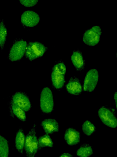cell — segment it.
<instances>
[{"label": "cell", "mask_w": 117, "mask_h": 157, "mask_svg": "<svg viewBox=\"0 0 117 157\" xmlns=\"http://www.w3.org/2000/svg\"><path fill=\"white\" fill-rule=\"evenodd\" d=\"M24 148L27 157H34L38 149L35 124L25 137Z\"/></svg>", "instance_id": "cell-2"}, {"label": "cell", "mask_w": 117, "mask_h": 157, "mask_svg": "<svg viewBox=\"0 0 117 157\" xmlns=\"http://www.w3.org/2000/svg\"><path fill=\"white\" fill-rule=\"evenodd\" d=\"M67 91L74 95L80 94L82 90V87L80 80L76 77H71L66 86Z\"/></svg>", "instance_id": "cell-12"}, {"label": "cell", "mask_w": 117, "mask_h": 157, "mask_svg": "<svg viewBox=\"0 0 117 157\" xmlns=\"http://www.w3.org/2000/svg\"><path fill=\"white\" fill-rule=\"evenodd\" d=\"M98 114L104 124L111 128L116 127L117 120L114 109L107 106H102L99 109Z\"/></svg>", "instance_id": "cell-4"}, {"label": "cell", "mask_w": 117, "mask_h": 157, "mask_svg": "<svg viewBox=\"0 0 117 157\" xmlns=\"http://www.w3.org/2000/svg\"><path fill=\"white\" fill-rule=\"evenodd\" d=\"M10 107L11 111L18 119L22 121L26 119V115L25 111L17 106L10 103Z\"/></svg>", "instance_id": "cell-20"}, {"label": "cell", "mask_w": 117, "mask_h": 157, "mask_svg": "<svg viewBox=\"0 0 117 157\" xmlns=\"http://www.w3.org/2000/svg\"><path fill=\"white\" fill-rule=\"evenodd\" d=\"M40 106L42 111L45 113H50L53 110L54 101L52 92L48 87L44 88L40 95Z\"/></svg>", "instance_id": "cell-5"}, {"label": "cell", "mask_w": 117, "mask_h": 157, "mask_svg": "<svg viewBox=\"0 0 117 157\" xmlns=\"http://www.w3.org/2000/svg\"><path fill=\"white\" fill-rule=\"evenodd\" d=\"M27 44V42L22 39L15 41L9 52V59L11 61H15L21 59L25 54Z\"/></svg>", "instance_id": "cell-7"}, {"label": "cell", "mask_w": 117, "mask_h": 157, "mask_svg": "<svg viewBox=\"0 0 117 157\" xmlns=\"http://www.w3.org/2000/svg\"><path fill=\"white\" fill-rule=\"evenodd\" d=\"M82 130L85 135L89 136L95 132L96 128L90 121L86 120L82 125Z\"/></svg>", "instance_id": "cell-21"}, {"label": "cell", "mask_w": 117, "mask_h": 157, "mask_svg": "<svg viewBox=\"0 0 117 157\" xmlns=\"http://www.w3.org/2000/svg\"><path fill=\"white\" fill-rule=\"evenodd\" d=\"M25 137L22 128H20L16 133L15 138V146L20 153H22L24 147Z\"/></svg>", "instance_id": "cell-15"}, {"label": "cell", "mask_w": 117, "mask_h": 157, "mask_svg": "<svg viewBox=\"0 0 117 157\" xmlns=\"http://www.w3.org/2000/svg\"><path fill=\"white\" fill-rule=\"evenodd\" d=\"M7 36V30L3 19L0 20V48L3 49Z\"/></svg>", "instance_id": "cell-19"}, {"label": "cell", "mask_w": 117, "mask_h": 157, "mask_svg": "<svg viewBox=\"0 0 117 157\" xmlns=\"http://www.w3.org/2000/svg\"><path fill=\"white\" fill-rule=\"evenodd\" d=\"M48 49L43 44L30 41L27 44L25 56L30 61L42 56Z\"/></svg>", "instance_id": "cell-3"}, {"label": "cell", "mask_w": 117, "mask_h": 157, "mask_svg": "<svg viewBox=\"0 0 117 157\" xmlns=\"http://www.w3.org/2000/svg\"><path fill=\"white\" fill-rule=\"evenodd\" d=\"M114 99L115 101V104L116 105H116H117V92H116L114 94Z\"/></svg>", "instance_id": "cell-24"}, {"label": "cell", "mask_w": 117, "mask_h": 157, "mask_svg": "<svg viewBox=\"0 0 117 157\" xmlns=\"http://www.w3.org/2000/svg\"><path fill=\"white\" fill-rule=\"evenodd\" d=\"M9 145L8 142L4 137L0 135V157H8Z\"/></svg>", "instance_id": "cell-18"}, {"label": "cell", "mask_w": 117, "mask_h": 157, "mask_svg": "<svg viewBox=\"0 0 117 157\" xmlns=\"http://www.w3.org/2000/svg\"><path fill=\"white\" fill-rule=\"evenodd\" d=\"M38 148L48 147H52L53 143L48 134L40 136L38 139Z\"/></svg>", "instance_id": "cell-17"}, {"label": "cell", "mask_w": 117, "mask_h": 157, "mask_svg": "<svg viewBox=\"0 0 117 157\" xmlns=\"http://www.w3.org/2000/svg\"><path fill=\"white\" fill-rule=\"evenodd\" d=\"M59 157H73V156L69 153H64L61 154Z\"/></svg>", "instance_id": "cell-23"}, {"label": "cell", "mask_w": 117, "mask_h": 157, "mask_svg": "<svg viewBox=\"0 0 117 157\" xmlns=\"http://www.w3.org/2000/svg\"><path fill=\"white\" fill-rule=\"evenodd\" d=\"M93 153V149L91 146L88 144H83L78 149L76 154L79 157H89Z\"/></svg>", "instance_id": "cell-16"}, {"label": "cell", "mask_w": 117, "mask_h": 157, "mask_svg": "<svg viewBox=\"0 0 117 157\" xmlns=\"http://www.w3.org/2000/svg\"><path fill=\"white\" fill-rule=\"evenodd\" d=\"M20 3L27 7H32L35 6L39 1V0H25L19 1Z\"/></svg>", "instance_id": "cell-22"}, {"label": "cell", "mask_w": 117, "mask_h": 157, "mask_svg": "<svg viewBox=\"0 0 117 157\" xmlns=\"http://www.w3.org/2000/svg\"><path fill=\"white\" fill-rule=\"evenodd\" d=\"M41 125L47 134H52L59 131L58 124L54 119H45L42 122Z\"/></svg>", "instance_id": "cell-14"}, {"label": "cell", "mask_w": 117, "mask_h": 157, "mask_svg": "<svg viewBox=\"0 0 117 157\" xmlns=\"http://www.w3.org/2000/svg\"><path fill=\"white\" fill-rule=\"evenodd\" d=\"M99 78V74L95 69L90 70L87 73L84 78L83 90L84 91L91 92L95 89Z\"/></svg>", "instance_id": "cell-8"}, {"label": "cell", "mask_w": 117, "mask_h": 157, "mask_svg": "<svg viewBox=\"0 0 117 157\" xmlns=\"http://www.w3.org/2000/svg\"><path fill=\"white\" fill-rule=\"evenodd\" d=\"M10 103L20 108L24 111H28L30 109L31 104L28 97L21 92H17L12 97Z\"/></svg>", "instance_id": "cell-9"}, {"label": "cell", "mask_w": 117, "mask_h": 157, "mask_svg": "<svg viewBox=\"0 0 117 157\" xmlns=\"http://www.w3.org/2000/svg\"><path fill=\"white\" fill-rule=\"evenodd\" d=\"M101 33V30L99 26H93L85 31L83 40L87 45L95 46L99 42Z\"/></svg>", "instance_id": "cell-6"}, {"label": "cell", "mask_w": 117, "mask_h": 157, "mask_svg": "<svg viewBox=\"0 0 117 157\" xmlns=\"http://www.w3.org/2000/svg\"><path fill=\"white\" fill-rule=\"evenodd\" d=\"M80 133L75 129L68 128L65 131L64 139L69 145L73 146L79 144L80 140Z\"/></svg>", "instance_id": "cell-11"}, {"label": "cell", "mask_w": 117, "mask_h": 157, "mask_svg": "<svg viewBox=\"0 0 117 157\" xmlns=\"http://www.w3.org/2000/svg\"><path fill=\"white\" fill-rule=\"evenodd\" d=\"M66 72V66L62 60L58 61L54 65L51 78L52 85L56 89L60 90L63 87L65 82V75Z\"/></svg>", "instance_id": "cell-1"}, {"label": "cell", "mask_w": 117, "mask_h": 157, "mask_svg": "<svg viewBox=\"0 0 117 157\" xmlns=\"http://www.w3.org/2000/svg\"><path fill=\"white\" fill-rule=\"evenodd\" d=\"M40 17L35 12L31 10L24 11L21 16V22L24 26L27 27H33L38 24Z\"/></svg>", "instance_id": "cell-10"}, {"label": "cell", "mask_w": 117, "mask_h": 157, "mask_svg": "<svg viewBox=\"0 0 117 157\" xmlns=\"http://www.w3.org/2000/svg\"><path fill=\"white\" fill-rule=\"evenodd\" d=\"M72 63L76 69L79 71L84 69L85 61L82 52L79 50L73 51L71 57Z\"/></svg>", "instance_id": "cell-13"}]
</instances>
